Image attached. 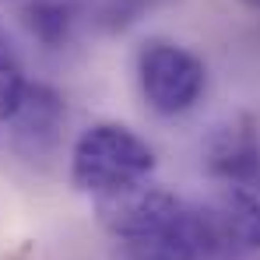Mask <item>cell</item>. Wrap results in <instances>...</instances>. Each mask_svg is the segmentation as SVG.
<instances>
[{
  "label": "cell",
  "instance_id": "cell-1",
  "mask_svg": "<svg viewBox=\"0 0 260 260\" xmlns=\"http://www.w3.org/2000/svg\"><path fill=\"white\" fill-rule=\"evenodd\" d=\"M155 169V151L120 123H95L88 127L71 158V179L78 190L106 197L144 183Z\"/></svg>",
  "mask_w": 260,
  "mask_h": 260
},
{
  "label": "cell",
  "instance_id": "cell-2",
  "mask_svg": "<svg viewBox=\"0 0 260 260\" xmlns=\"http://www.w3.org/2000/svg\"><path fill=\"white\" fill-rule=\"evenodd\" d=\"M190 211L201 260H239L260 250V201L246 186H221Z\"/></svg>",
  "mask_w": 260,
  "mask_h": 260
},
{
  "label": "cell",
  "instance_id": "cell-3",
  "mask_svg": "<svg viewBox=\"0 0 260 260\" xmlns=\"http://www.w3.org/2000/svg\"><path fill=\"white\" fill-rule=\"evenodd\" d=\"M137 78L155 113L179 116V113L193 109L204 91V63L183 46L151 39L137 53Z\"/></svg>",
  "mask_w": 260,
  "mask_h": 260
},
{
  "label": "cell",
  "instance_id": "cell-4",
  "mask_svg": "<svg viewBox=\"0 0 260 260\" xmlns=\"http://www.w3.org/2000/svg\"><path fill=\"white\" fill-rule=\"evenodd\" d=\"M204 169L225 186H253L260 179V127L250 116L218 123L204 141Z\"/></svg>",
  "mask_w": 260,
  "mask_h": 260
},
{
  "label": "cell",
  "instance_id": "cell-5",
  "mask_svg": "<svg viewBox=\"0 0 260 260\" xmlns=\"http://www.w3.org/2000/svg\"><path fill=\"white\" fill-rule=\"evenodd\" d=\"M123 260H201V246H197V229H193V211L190 204L166 225L120 239Z\"/></svg>",
  "mask_w": 260,
  "mask_h": 260
},
{
  "label": "cell",
  "instance_id": "cell-6",
  "mask_svg": "<svg viewBox=\"0 0 260 260\" xmlns=\"http://www.w3.org/2000/svg\"><path fill=\"white\" fill-rule=\"evenodd\" d=\"M60 116H63V102L53 88L46 85H25V95H21V106L14 113V123H18V134L25 137H53V130L60 127Z\"/></svg>",
  "mask_w": 260,
  "mask_h": 260
},
{
  "label": "cell",
  "instance_id": "cell-7",
  "mask_svg": "<svg viewBox=\"0 0 260 260\" xmlns=\"http://www.w3.org/2000/svg\"><path fill=\"white\" fill-rule=\"evenodd\" d=\"M71 7L63 0H32L25 7V25L28 32L46 46H60L71 32Z\"/></svg>",
  "mask_w": 260,
  "mask_h": 260
},
{
  "label": "cell",
  "instance_id": "cell-8",
  "mask_svg": "<svg viewBox=\"0 0 260 260\" xmlns=\"http://www.w3.org/2000/svg\"><path fill=\"white\" fill-rule=\"evenodd\" d=\"M25 71H21V60L14 53V46L7 43V36L0 32V123H11L18 106H21V95H25Z\"/></svg>",
  "mask_w": 260,
  "mask_h": 260
},
{
  "label": "cell",
  "instance_id": "cell-9",
  "mask_svg": "<svg viewBox=\"0 0 260 260\" xmlns=\"http://www.w3.org/2000/svg\"><path fill=\"white\" fill-rule=\"evenodd\" d=\"M246 7H253V11H260V0H243Z\"/></svg>",
  "mask_w": 260,
  "mask_h": 260
}]
</instances>
